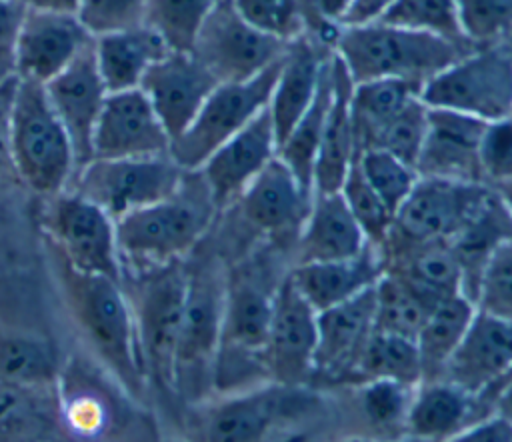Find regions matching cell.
<instances>
[{"label":"cell","mask_w":512,"mask_h":442,"mask_svg":"<svg viewBox=\"0 0 512 442\" xmlns=\"http://www.w3.org/2000/svg\"><path fill=\"white\" fill-rule=\"evenodd\" d=\"M212 210L216 206L210 194H188L184 178L176 194L118 218L114 224L122 272H142L182 258L208 228Z\"/></svg>","instance_id":"cell-4"},{"label":"cell","mask_w":512,"mask_h":442,"mask_svg":"<svg viewBox=\"0 0 512 442\" xmlns=\"http://www.w3.org/2000/svg\"><path fill=\"white\" fill-rule=\"evenodd\" d=\"M380 20L404 28L432 32L470 46L458 26L456 0H396Z\"/></svg>","instance_id":"cell-44"},{"label":"cell","mask_w":512,"mask_h":442,"mask_svg":"<svg viewBox=\"0 0 512 442\" xmlns=\"http://www.w3.org/2000/svg\"><path fill=\"white\" fill-rule=\"evenodd\" d=\"M396 0H352L342 20V26L368 24L380 20Z\"/></svg>","instance_id":"cell-54"},{"label":"cell","mask_w":512,"mask_h":442,"mask_svg":"<svg viewBox=\"0 0 512 442\" xmlns=\"http://www.w3.org/2000/svg\"><path fill=\"white\" fill-rule=\"evenodd\" d=\"M60 422L78 436H96L110 422L108 398L90 382H80L74 374L58 382Z\"/></svg>","instance_id":"cell-39"},{"label":"cell","mask_w":512,"mask_h":442,"mask_svg":"<svg viewBox=\"0 0 512 442\" xmlns=\"http://www.w3.org/2000/svg\"><path fill=\"white\" fill-rule=\"evenodd\" d=\"M418 94V84L396 78H376L354 84L350 112L356 136V154L364 150L370 138Z\"/></svg>","instance_id":"cell-36"},{"label":"cell","mask_w":512,"mask_h":442,"mask_svg":"<svg viewBox=\"0 0 512 442\" xmlns=\"http://www.w3.org/2000/svg\"><path fill=\"white\" fill-rule=\"evenodd\" d=\"M510 370L512 318H502L476 308L462 342L442 372V380L482 398L488 396Z\"/></svg>","instance_id":"cell-17"},{"label":"cell","mask_w":512,"mask_h":442,"mask_svg":"<svg viewBox=\"0 0 512 442\" xmlns=\"http://www.w3.org/2000/svg\"><path fill=\"white\" fill-rule=\"evenodd\" d=\"M416 386L396 380L374 378L362 388V404L368 418L380 426H390L406 420Z\"/></svg>","instance_id":"cell-49"},{"label":"cell","mask_w":512,"mask_h":442,"mask_svg":"<svg viewBox=\"0 0 512 442\" xmlns=\"http://www.w3.org/2000/svg\"><path fill=\"white\" fill-rule=\"evenodd\" d=\"M52 270L66 310L92 354L116 384L138 398L148 380L136 318L120 280L72 268L52 246Z\"/></svg>","instance_id":"cell-1"},{"label":"cell","mask_w":512,"mask_h":442,"mask_svg":"<svg viewBox=\"0 0 512 442\" xmlns=\"http://www.w3.org/2000/svg\"><path fill=\"white\" fill-rule=\"evenodd\" d=\"M220 0H148L146 24L152 26L172 50H190L192 40Z\"/></svg>","instance_id":"cell-40"},{"label":"cell","mask_w":512,"mask_h":442,"mask_svg":"<svg viewBox=\"0 0 512 442\" xmlns=\"http://www.w3.org/2000/svg\"><path fill=\"white\" fill-rule=\"evenodd\" d=\"M288 44L252 26L232 0H220L202 20L190 52L218 82H238L280 60Z\"/></svg>","instance_id":"cell-12"},{"label":"cell","mask_w":512,"mask_h":442,"mask_svg":"<svg viewBox=\"0 0 512 442\" xmlns=\"http://www.w3.org/2000/svg\"><path fill=\"white\" fill-rule=\"evenodd\" d=\"M508 238H512V216L500 194L492 190L482 208L450 240L464 276L462 290L472 302L490 254Z\"/></svg>","instance_id":"cell-30"},{"label":"cell","mask_w":512,"mask_h":442,"mask_svg":"<svg viewBox=\"0 0 512 442\" xmlns=\"http://www.w3.org/2000/svg\"><path fill=\"white\" fill-rule=\"evenodd\" d=\"M374 328L400 336H418L430 308L436 304L394 270H384L376 286Z\"/></svg>","instance_id":"cell-37"},{"label":"cell","mask_w":512,"mask_h":442,"mask_svg":"<svg viewBox=\"0 0 512 442\" xmlns=\"http://www.w3.org/2000/svg\"><path fill=\"white\" fill-rule=\"evenodd\" d=\"M356 158L368 184L382 198L388 210L396 214L420 178L418 170L382 148H366L358 152Z\"/></svg>","instance_id":"cell-43"},{"label":"cell","mask_w":512,"mask_h":442,"mask_svg":"<svg viewBox=\"0 0 512 442\" xmlns=\"http://www.w3.org/2000/svg\"><path fill=\"white\" fill-rule=\"evenodd\" d=\"M474 312L476 304L464 292L440 298L430 308L416 336L422 364V382L442 378V372L462 342Z\"/></svg>","instance_id":"cell-31"},{"label":"cell","mask_w":512,"mask_h":442,"mask_svg":"<svg viewBox=\"0 0 512 442\" xmlns=\"http://www.w3.org/2000/svg\"><path fill=\"white\" fill-rule=\"evenodd\" d=\"M496 192L500 194V198L504 200V204H506V208H508V212H510V216H512V178L500 182Z\"/></svg>","instance_id":"cell-57"},{"label":"cell","mask_w":512,"mask_h":442,"mask_svg":"<svg viewBox=\"0 0 512 442\" xmlns=\"http://www.w3.org/2000/svg\"><path fill=\"white\" fill-rule=\"evenodd\" d=\"M476 396L448 380H428L414 388L406 428L420 440L456 438L472 416Z\"/></svg>","instance_id":"cell-29"},{"label":"cell","mask_w":512,"mask_h":442,"mask_svg":"<svg viewBox=\"0 0 512 442\" xmlns=\"http://www.w3.org/2000/svg\"><path fill=\"white\" fill-rule=\"evenodd\" d=\"M20 2H24V0H20Z\"/></svg>","instance_id":"cell-59"},{"label":"cell","mask_w":512,"mask_h":442,"mask_svg":"<svg viewBox=\"0 0 512 442\" xmlns=\"http://www.w3.org/2000/svg\"><path fill=\"white\" fill-rule=\"evenodd\" d=\"M216 84L218 80L190 50L170 48L146 70L138 88L174 140L188 128Z\"/></svg>","instance_id":"cell-15"},{"label":"cell","mask_w":512,"mask_h":442,"mask_svg":"<svg viewBox=\"0 0 512 442\" xmlns=\"http://www.w3.org/2000/svg\"><path fill=\"white\" fill-rule=\"evenodd\" d=\"M276 150V134L266 106L196 170L208 188L212 204L226 208L238 202L244 188L276 156Z\"/></svg>","instance_id":"cell-16"},{"label":"cell","mask_w":512,"mask_h":442,"mask_svg":"<svg viewBox=\"0 0 512 442\" xmlns=\"http://www.w3.org/2000/svg\"><path fill=\"white\" fill-rule=\"evenodd\" d=\"M148 0H80L78 20L92 38L146 22Z\"/></svg>","instance_id":"cell-48"},{"label":"cell","mask_w":512,"mask_h":442,"mask_svg":"<svg viewBox=\"0 0 512 442\" xmlns=\"http://www.w3.org/2000/svg\"><path fill=\"white\" fill-rule=\"evenodd\" d=\"M332 52L328 54L316 96L308 110L300 116L288 136L278 144L276 156L292 170L306 192H314V164L320 148V140L324 134L330 102H332Z\"/></svg>","instance_id":"cell-34"},{"label":"cell","mask_w":512,"mask_h":442,"mask_svg":"<svg viewBox=\"0 0 512 442\" xmlns=\"http://www.w3.org/2000/svg\"><path fill=\"white\" fill-rule=\"evenodd\" d=\"M456 14L468 44L492 42L512 32V0H456Z\"/></svg>","instance_id":"cell-47"},{"label":"cell","mask_w":512,"mask_h":442,"mask_svg":"<svg viewBox=\"0 0 512 442\" xmlns=\"http://www.w3.org/2000/svg\"><path fill=\"white\" fill-rule=\"evenodd\" d=\"M368 244L340 190L312 194L310 210L300 226L298 264L350 258Z\"/></svg>","instance_id":"cell-24"},{"label":"cell","mask_w":512,"mask_h":442,"mask_svg":"<svg viewBox=\"0 0 512 442\" xmlns=\"http://www.w3.org/2000/svg\"><path fill=\"white\" fill-rule=\"evenodd\" d=\"M44 88L70 136L78 170L92 160V136L108 96L94 56V38L62 72L50 78Z\"/></svg>","instance_id":"cell-18"},{"label":"cell","mask_w":512,"mask_h":442,"mask_svg":"<svg viewBox=\"0 0 512 442\" xmlns=\"http://www.w3.org/2000/svg\"><path fill=\"white\" fill-rule=\"evenodd\" d=\"M474 304L478 310L512 318V238L490 254L476 286Z\"/></svg>","instance_id":"cell-46"},{"label":"cell","mask_w":512,"mask_h":442,"mask_svg":"<svg viewBox=\"0 0 512 442\" xmlns=\"http://www.w3.org/2000/svg\"><path fill=\"white\" fill-rule=\"evenodd\" d=\"M188 172L168 154L92 158L70 178L68 188L98 204L114 222L124 214L176 194Z\"/></svg>","instance_id":"cell-6"},{"label":"cell","mask_w":512,"mask_h":442,"mask_svg":"<svg viewBox=\"0 0 512 442\" xmlns=\"http://www.w3.org/2000/svg\"><path fill=\"white\" fill-rule=\"evenodd\" d=\"M52 246L72 268L122 282L114 220L86 196L64 188L52 194L42 222Z\"/></svg>","instance_id":"cell-11"},{"label":"cell","mask_w":512,"mask_h":442,"mask_svg":"<svg viewBox=\"0 0 512 442\" xmlns=\"http://www.w3.org/2000/svg\"><path fill=\"white\" fill-rule=\"evenodd\" d=\"M390 258L386 270L404 276L432 302L464 292L462 268L450 242L390 246Z\"/></svg>","instance_id":"cell-32"},{"label":"cell","mask_w":512,"mask_h":442,"mask_svg":"<svg viewBox=\"0 0 512 442\" xmlns=\"http://www.w3.org/2000/svg\"><path fill=\"white\" fill-rule=\"evenodd\" d=\"M226 278L214 262L188 270L186 298L176 344L174 390L202 396L212 386V366L222 330Z\"/></svg>","instance_id":"cell-8"},{"label":"cell","mask_w":512,"mask_h":442,"mask_svg":"<svg viewBox=\"0 0 512 442\" xmlns=\"http://www.w3.org/2000/svg\"><path fill=\"white\" fill-rule=\"evenodd\" d=\"M384 270L386 262L382 254L376 246L368 244L350 258L298 264L288 276L300 294L320 312L374 286Z\"/></svg>","instance_id":"cell-23"},{"label":"cell","mask_w":512,"mask_h":442,"mask_svg":"<svg viewBox=\"0 0 512 442\" xmlns=\"http://www.w3.org/2000/svg\"><path fill=\"white\" fill-rule=\"evenodd\" d=\"M354 374L364 380L386 378L418 386L422 382V364L416 340L374 328L358 358Z\"/></svg>","instance_id":"cell-38"},{"label":"cell","mask_w":512,"mask_h":442,"mask_svg":"<svg viewBox=\"0 0 512 442\" xmlns=\"http://www.w3.org/2000/svg\"><path fill=\"white\" fill-rule=\"evenodd\" d=\"M56 348L44 336L0 326V380L18 386L54 388L60 382Z\"/></svg>","instance_id":"cell-35"},{"label":"cell","mask_w":512,"mask_h":442,"mask_svg":"<svg viewBox=\"0 0 512 442\" xmlns=\"http://www.w3.org/2000/svg\"><path fill=\"white\" fill-rule=\"evenodd\" d=\"M454 440L458 442H512V420L494 412L468 424Z\"/></svg>","instance_id":"cell-52"},{"label":"cell","mask_w":512,"mask_h":442,"mask_svg":"<svg viewBox=\"0 0 512 442\" xmlns=\"http://www.w3.org/2000/svg\"><path fill=\"white\" fill-rule=\"evenodd\" d=\"M170 46L146 22L94 38V56L108 92L138 88L146 70Z\"/></svg>","instance_id":"cell-27"},{"label":"cell","mask_w":512,"mask_h":442,"mask_svg":"<svg viewBox=\"0 0 512 442\" xmlns=\"http://www.w3.org/2000/svg\"><path fill=\"white\" fill-rule=\"evenodd\" d=\"M186 284L188 268L182 258L132 272L130 284L124 286L122 282L134 310L146 376L164 390H174L176 344Z\"/></svg>","instance_id":"cell-5"},{"label":"cell","mask_w":512,"mask_h":442,"mask_svg":"<svg viewBox=\"0 0 512 442\" xmlns=\"http://www.w3.org/2000/svg\"><path fill=\"white\" fill-rule=\"evenodd\" d=\"M490 194L482 182L420 176L396 210L384 246L450 242Z\"/></svg>","instance_id":"cell-10"},{"label":"cell","mask_w":512,"mask_h":442,"mask_svg":"<svg viewBox=\"0 0 512 442\" xmlns=\"http://www.w3.org/2000/svg\"><path fill=\"white\" fill-rule=\"evenodd\" d=\"M8 144L12 170L28 188L46 196L68 188L76 172V156L42 82L18 78Z\"/></svg>","instance_id":"cell-3"},{"label":"cell","mask_w":512,"mask_h":442,"mask_svg":"<svg viewBox=\"0 0 512 442\" xmlns=\"http://www.w3.org/2000/svg\"><path fill=\"white\" fill-rule=\"evenodd\" d=\"M466 48V44L444 36L382 20L340 26L332 46L352 84L376 78H396L414 82L420 88L440 70L468 54Z\"/></svg>","instance_id":"cell-2"},{"label":"cell","mask_w":512,"mask_h":442,"mask_svg":"<svg viewBox=\"0 0 512 442\" xmlns=\"http://www.w3.org/2000/svg\"><path fill=\"white\" fill-rule=\"evenodd\" d=\"M280 384H266L248 392L228 394L202 416L198 434L212 442L260 440L276 420L282 392Z\"/></svg>","instance_id":"cell-28"},{"label":"cell","mask_w":512,"mask_h":442,"mask_svg":"<svg viewBox=\"0 0 512 442\" xmlns=\"http://www.w3.org/2000/svg\"><path fill=\"white\" fill-rule=\"evenodd\" d=\"M484 178L504 182L512 178V116L486 124L480 142Z\"/></svg>","instance_id":"cell-50"},{"label":"cell","mask_w":512,"mask_h":442,"mask_svg":"<svg viewBox=\"0 0 512 442\" xmlns=\"http://www.w3.org/2000/svg\"><path fill=\"white\" fill-rule=\"evenodd\" d=\"M332 102L314 164V192L340 190L346 172L356 158V136L350 112L352 80L342 60L332 50ZM312 192V194H314Z\"/></svg>","instance_id":"cell-26"},{"label":"cell","mask_w":512,"mask_h":442,"mask_svg":"<svg viewBox=\"0 0 512 442\" xmlns=\"http://www.w3.org/2000/svg\"><path fill=\"white\" fill-rule=\"evenodd\" d=\"M426 126H428V106L420 100V94H418L370 138L366 148H382L394 154L396 158H400L402 162L416 168Z\"/></svg>","instance_id":"cell-42"},{"label":"cell","mask_w":512,"mask_h":442,"mask_svg":"<svg viewBox=\"0 0 512 442\" xmlns=\"http://www.w3.org/2000/svg\"><path fill=\"white\" fill-rule=\"evenodd\" d=\"M328 54H320L316 46L306 40V36H300L288 44L268 102L276 144L288 136V132L312 104Z\"/></svg>","instance_id":"cell-25"},{"label":"cell","mask_w":512,"mask_h":442,"mask_svg":"<svg viewBox=\"0 0 512 442\" xmlns=\"http://www.w3.org/2000/svg\"><path fill=\"white\" fill-rule=\"evenodd\" d=\"M486 124L468 114L428 108V126L416 162L418 174L482 182L480 142Z\"/></svg>","instance_id":"cell-20"},{"label":"cell","mask_w":512,"mask_h":442,"mask_svg":"<svg viewBox=\"0 0 512 442\" xmlns=\"http://www.w3.org/2000/svg\"><path fill=\"white\" fill-rule=\"evenodd\" d=\"M420 100L484 122L512 116V56L502 50L468 52L424 82Z\"/></svg>","instance_id":"cell-9"},{"label":"cell","mask_w":512,"mask_h":442,"mask_svg":"<svg viewBox=\"0 0 512 442\" xmlns=\"http://www.w3.org/2000/svg\"><path fill=\"white\" fill-rule=\"evenodd\" d=\"M170 136L140 88L108 92L92 136V158H134L170 152Z\"/></svg>","instance_id":"cell-14"},{"label":"cell","mask_w":512,"mask_h":442,"mask_svg":"<svg viewBox=\"0 0 512 442\" xmlns=\"http://www.w3.org/2000/svg\"><path fill=\"white\" fill-rule=\"evenodd\" d=\"M28 8L38 10H50V12H64V14H76L80 0H24Z\"/></svg>","instance_id":"cell-56"},{"label":"cell","mask_w":512,"mask_h":442,"mask_svg":"<svg viewBox=\"0 0 512 442\" xmlns=\"http://www.w3.org/2000/svg\"><path fill=\"white\" fill-rule=\"evenodd\" d=\"M60 430L58 386L32 388L0 380V440H42Z\"/></svg>","instance_id":"cell-33"},{"label":"cell","mask_w":512,"mask_h":442,"mask_svg":"<svg viewBox=\"0 0 512 442\" xmlns=\"http://www.w3.org/2000/svg\"><path fill=\"white\" fill-rule=\"evenodd\" d=\"M250 224L264 232H286L302 226L312 194L302 188L292 170L274 156L238 198Z\"/></svg>","instance_id":"cell-22"},{"label":"cell","mask_w":512,"mask_h":442,"mask_svg":"<svg viewBox=\"0 0 512 442\" xmlns=\"http://www.w3.org/2000/svg\"><path fill=\"white\" fill-rule=\"evenodd\" d=\"M282 58L248 80L214 86L188 128L170 144V156L182 170H200L218 146L268 106Z\"/></svg>","instance_id":"cell-7"},{"label":"cell","mask_w":512,"mask_h":442,"mask_svg":"<svg viewBox=\"0 0 512 442\" xmlns=\"http://www.w3.org/2000/svg\"><path fill=\"white\" fill-rule=\"evenodd\" d=\"M374 286L318 312L312 372L322 376H344L346 372H354L358 358L374 332Z\"/></svg>","instance_id":"cell-21"},{"label":"cell","mask_w":512,"mask_h":442,"mask_svg":"<svg viewBox=\"0 0 512 442\" xmlns=\"http://www.w3.org/2000/svg\"><path fill=\"white\" fill-rule=\"evenodd\" d=\"M90 42L92 36L76 14L26 6L16 40V76L46 84L50 78L62 72Z\"/></svg>","instance_id":"cell-19"},{"label":"cell","mask_w":512,"mask_h":442,"mask_svg":"<svg viewBox=\"0 0 512 442\" xmlns=\"http://www.w3.org/2000/svg\"><path fill=\"white\" fill-rule=\"evenodd\" d=\"M490 396H494L496 402L494 412L512 420V374L500 386H496V390Z\"/></svg>","instance_id":"cell-55"},{"label":"cell","mask_w":512,"mask_h":442,"mask_svg":"<svg viewBox=\"0 0 512 442\" xmlns=\"http://www.w3.org/2000/svg\"><path fill=\"white\" fill-rule=\"evenodd\" d=\"M340 194L344 196L350 212L354 214L356 222L360 224L366 240L382 248L388 240L394 214L388 210V206L382 202V198L374 192V188L368 184L366 176L360 170L358 158L352 160L346 178L340 186Z\"/></svg>","instance_id":"cell-41"},{"label":"cell","mask_w":512,"mask_h":442,"mask_svg":"<svg viewBox=\"0 0 512 442\" xmlns=\"http://www.w3.org/2000/svg\"><path fill=\"white\" fill-rule=\"evenodd\" d=\"M16 84H18L16 74L0 82V174L8 166L12 168L8 136H10V108H12V98H14Z\"/></svg>","instance_id":"cell-53"},{"label":"cell","mask_w":512,"mask_h":442,"mask_svg":"<svg viewBox=\"0 0 512 442\" xmlns=\"http://www.w3.org/2000/svg\"><path fill=\"white\" fill-rule=\"evenodd\" d=\"M26 4L20 0H0V82L14 76V54Z\"/></svg>","instance_id":"cell-51"},{"label":"cell","mask_w":512,"mask_h":442,"mask_svg":"<svg viewBox=\"0 0 512 442\" xmlns=\"http://www.w3.org/2000/svg\"><path fill=\"white\" fill-rule=\"evenodd\" d=\"M316 338L318 312L286 276L272 300L268 366L274 384L298 386L312 374Z\"/></svg>","instance_id":"cell-13"},{"label":"cell","mask_w":512,"mask_h":442,"mask_svg":"<svg viewBox=\"0 0 512 442\" xmlns=\"http://www.w3.org/2000/svg\"><path fill=\"white\" fill-rule=\"evenodd\" d=\"M232 4L252 26L284 42L304 36L310 16L304 0H232Z\"/></svg>","instance_id":"cell-45"},{"label":"cell","mask_w":512,"mask_h":442,"mask_svg":"<svg viewBox=\"0 0 512 442\" xmlns=\"http://www.w3.org/2000/svg\"><path fill=\"white\" fill-rule=\"evenodd\" d=\"M510 374H512V370H510ZM510 374H508V376H510ZM508 376H506V378H508ZM506 378H504V380H506ZM504 380H502V382H504ZM502 382H500V384H502ZM500 384H498V386H500ZM494 390H496V388H494ZM494 390H492V392H494ZM492 392H490V394H492Z\"/></svg>","instance_id":"cell-58"}]
</instances>
